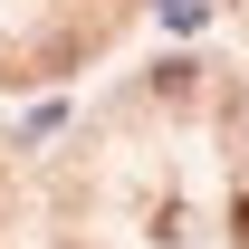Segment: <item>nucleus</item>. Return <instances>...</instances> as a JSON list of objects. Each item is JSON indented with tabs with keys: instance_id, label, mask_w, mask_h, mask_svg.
<instances>
[{
	"instance_id": "f257e3e1",
	"label": "nucleus",
	"mask_w": 249,
	"mask_h": 249,
	"mask_svg": "<svg viewBox=\"0 0 249 249\" xmlns=\"http://www.w3.org/2000/svg\"><path fill=\"white\" fill-rule=\"evenodd\" d=\"M230 230H240V249H249V192H240V211H230Z\"/></svg>"
}]
</instances>
